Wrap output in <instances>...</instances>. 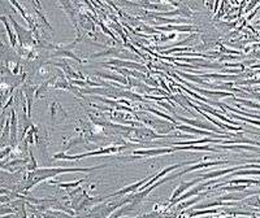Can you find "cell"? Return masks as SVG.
<instances>
[{
  "label": "cell",
  "instance_id": "cell-19",
  "mask_svg": "<svg viewBox=\"0 0 260 218\" xmlns=\"http://www.w3.org/2000/svg\"><path fill=\"white\" fill-rule=\"evenodd\" d=\"M164 23H183L185 20H174V18H159Z\"/></svg>",
  "mask_w": 260,
  "mask_h": 218
},
{
  "label": "cell",
  "instance_id": "cell-17",
  "mask_svg": "<svg viewBox=\"0 0 260 218\" xmlns=\"http://www.w3.org/2000/svg\"><path fill=\"white\" fill-rule=\"evenodd\" d=\"M59 55H61V56L64 55V56L72 57V59H74L76 61H78V63H80V61H81V60L78 59V57H77L76 55H74V53H72V52H68V51H60V52H56V53H55V56H59Z\"/></svg>",
  "mask_w": 260,
  "mask_h": 218
},
{
  "label": "cell",
  "instance_id": "cell-16",
  "mask_svg": "<svg viewBox=\"0 0 260 218\" xmlns=\"http://www.w3.org/2000/svg\"><path fill=\"white\" fill-rule=\"evenodd\" d=\"M83 182V179H80L77 182H68V183H56L59 187H77L78 184H81Z\"/></svg>",
  "mask_w": 260,
  "mask_h": 218
},
{
  "label": "cell",
  "instance_id": "cell-24",
  "mask_svg": "<svg viewBox=\"0 0 260 218\" xmlns=\"http://www.w3.org/2000/svg\"><path fill=\"white\" fill-rule=\"evenodd\" d=\"M72 83H74V84H80V86L86 84L85 82H82V81H76V79H73V81H72Z\"/></svg>",
  "mask_w": 260,
  "mask_h": 218
},
{
  "label": "cell",
  "instance_id": "cell-15",
  "mask_svg": "<svg viewBox=\"0 0 260 218\" xmlns=\"http://www.w3.org/2000/svg\"><path fill=\"white\" fill-rule=\"evenodd\" d=\"M98 75L100 77H104V78H108V79H112V81H120V82H124V83H126V79L125 78H121V77H116V75H107V74H102V73H98Z\"/></svg>",
  "mask_w": 260,
  "mask_h": 218
},
{
  "label": "cell",
  "instance_id": "cell-6",
  "mask_svg": "<svg viewBox=\"0 0 260 218\" xmlns=\"http://www.w3.org/2000/svg\"><path fill=\"white\" fill-rule=\"evenodd\" d=\"M177 129L182 130V131H186V133H191V134H198V135H208V137H213V138H220V137H225V138H229V135H216L215 133H211V131H204V130H200V129H194V127H190V126H183V125H178Z\"/></svg>",
  "mask_w": 260,
  "mask_h": 218
},
{
  "label": "cell",
  "instance_id": "cell-8",
  "mask_svg": "<svg viewBox=\"0 0 260 218\" xmlns=\"http://www.w3.org/2000/svg\"><path fill=\"white\" fill-rule=\"evenodd\" d=\"M200 180H203V179H202V178H199V179L195 178V179L190 180V182H183V183H181V186H180L178 188H177V190H176L174 192H173V195H172V201H173V200H176L180 195H182L183 192L187 190V188H190L191 186H194V184H198V182H200Z\"/></svg>",
  "mask_w": 260,
  "mask_h": 218
},
{
  "label": "cell",
  "instance_id": "cell-23",
  "mask_svg": "<svg viewBox=\"0 0 260 218\" xmlns=\"http://www.w3.org/2000/svg\"><path fill=\"white\" fill-rule=\"evenodd\" d=\"M100 26H102V29H103V31H104V32H105V34H108V35H111V36H112V38H114V34H112V32H111V31L108 30V29H107V27L104 26V25H103V23H100Z\"/></svg>",
  "mask_w": 260,
  "mask_h": 218
},
{
  "label": "cell",
  "instance_id": "cell-21",
  "mask_svg": "<svg viewBox=\"0 0 260 218\" xmlns=\"http://www.w3.org/2000/svg\"><path fill=\"white\" fill-rule=\"evenodd\" d=\"M11 21H12V22H13V25H14V27H16V29H17V30H20V26H18V25H17V23H16V22L13 21V18H12V17H11ZM21 32H22V34H23V32H25V30H21ZM21 32H20V31H18V34H20V42H21V43H22V36H21Z\"/></svg>",
  "mask_w": 260,
  "mask_h": 218
},
{
  "label": "cell",
  "instance_id": "cell-18",
  "mask_svg": "<svg viewBox=\"0 0 260 218\" xmlns=\"http://www.w3.org/2000/svg\"><path fill=\"white\" fill-rule=\"evenodd\" d=\"M247 174H252V175H260V170H246V171H237L234 175H247Z\"/></svg>",
  "mask_w": 260,
  "mask_h": 218
},
{
  "label": "cell",
  "instance_id": "cell-7",
  "mask_svg": "<svg viewBox=\"0 0 260 218\" xmlns=\"http://www.w3.org/2000/svg\"><path fill=\"white\" fill-rule=\"evenodd\" d=\"M107 65H117V66H129V68H135L138 70H142V72H146V68L139 65L137 63H133V61H122V60H118V59H111L105 63Z\"/></svg>",
  "mask_w": 260,
  "mask_h": 218
},
{
  "label": "cell",
  "instance_id": "cell-10",
  "mask_svg": "<svg viewBox=\"0 0 260 218\" xmlns=\"http://www.w3.org/2000/svg\"><path fill=\"white\" fill-rule=\"evenodd\" d=\"M156 29L159 30H167V31H171V30H177V31H193L194 27L190 26V25H182V26H177V25H172V26H158Z\"/></svg>",
  "mask_w": 260,
  "mask_h": 218
},
{
  "label": "cell",
  "instance_id": "cell-4",
  "mask_svg": "<svg viewBox=\"0 0 260 218\" xmlns=\"http://www.w3.org/2000/svg\"><path fill=\"white\" fill-rule=\"evenodd\" d=\"M176 151L174 148H156V149H138L134 151V155H138L139 157H154V156H160L164 153H171Z\"/></svg>",
  "mask_w": 260,
  "mask_h": 218
},
{
  "label": "cell",
  "instance_id": "cell-12",
  "mask_svg": "<svg viewBox=\"0 0 260 218\" xmlns=\"http://www.w3.org/2000/svg\"><path fill=\"white\" fill-rule=\"evenodd\" d=\"M16 134H17V131H16V113L14 110H12V135H11L12 144L16 143Z\"/></svg>",
  "mask_w": 260,
  "mask_h": 218
},
{
  "label": "cell",
  "instance_id": "cell-3",
  "mask_svg": "<svg viewBox=\"0 0 260 218\" xmlns=\"http://www.w3.org/2000/svg\"><path fill=\"white\" fill-rule=\"evenodd\" d=\"M222 164H228V161H212V162H199V164H195L194 166H190L187 167L186 170H182L180 173H176V174H172L171 177H168V180L171 179H174V178H178V177L183 175V174H189V173H193L198 169H203V167H209V166H213V165H222Z\"/></svg>",
  "mask_w": 260,
  "mask_h": 218
},
{
  "label": "cell",
  "instance_id": "cell-1",
  "mask_svg": "<svg viewBox=\"0 0 260 218\" xmlns=\"http://www.w3.org/2000/svg\"><path fill=\"white\" fill-rule=\"evenodd\" d=\"M105 165H100V166H95V167H69V169H67V167H56V169H38L35 170L34 173H31L30 177L31 178H34V180H33L31 183L27 184L26 188H30L33 187L34 184H36L38 182H40V180H44V179H48L51 178V177H55L57 174H63V173H87V171H92L95 169H99V167H104Z\"/></svg>",
  "mask_w": 260,
  "mask_h": 218
},
{
  "label": "cell",
  "instance_id": "cell-2",
  "mask_svg": "<svg viewBox=\"0 0 260 218\" xmlns=\"http://www.w3.org/2000/svg\"><path fill=\"white\" fill-rule=\"evenodd\" d=\"M129 146H122V147H109V148H103V149H98V151H92V152H87V153H81V155H77V156H67L64 153H57L53 156L55 160H80V158H85V157H89V156H98V155H109V153H113V152H118L124 149V148H127Z\"/></svg>",
  "mask_w": 260,
  "mask_h": 218
},
{
  "label": "cell",
  "instance_id": "cell-22",
  "mask_svg": "<svg viewBox=\"0 0 260 218\" xmlns=\"http://www.w3.org/2000/svg\"><path fill=\"white\" fill-rule=\"evenodd\" d=\"M216 210H203V212H196V213H193L191 217L194 216H198V214H207V213H215Z\"/></svg>",
  "mask_w": 260,
  "mask_h": 218
},
{
  "label": "cell",
  "instance_id": "cell-14",
  "mask_svg": "<svg viewBox=\"0 0 260 218\" xmlns=\"http://www.w3.org/2000/svg\"><path fill=\"white\" fill-rule=\"evenodd\" d=\"M178 74H181L182 77H185V78H187V79H190V81H193V82H198V83H200V84H205V82L203 81V79H200V78H198V77H193V75H187L186 73H182V72H177Z\"/></svg>",
  "mask_w": 260,
  "mask_h": 218
},
{
  "label": "cell",
  "instance_id": "cell-20",
  "mask_svg": "<svg viewBox=\"0 0 260 218\" xmlns=\"http://www.w3.org/2000/svg\"><path fill=\"white\" fill-rule=\"evenodd\" d=\"M224 190L226 191H245L246 187L245 186H236V187H224Z\"/></svg>",
  "mask_w": 260,
  "mask_h": 218
},
{
  "label": "cell",
  "instance_id": "cell-9",
  "mask_svg": "<svg viewBox=\"0 0 260 218\" xmlns=\"http://www.w3.org/2000/svg\"><path fill=\"white\" fill-rule=\"evenodd\" d=\"M177 120L182 121L185 123H187V125H193V126H196V127H200V129H208V130H212L213 133H218V130H216L213 126L211 125H207V123H203L202 121H198V120H187V118L185 117H181V116H176Z\"/></svg>",
  "mask_w": 260,
  "mask_h": 218
},
{
  "label": "cell",
  "instance_id": "cell-11",
  "mask_svg": "<svg viewBox=\"0 0 260 218\" xmlns=\"http://www.w3.org/2000/svg\"><path fill=\"white\" fill-rule=\"evenodd\" d=\"M147 110H148V112H151V113H154V114H156V116H159V117L164 118V120H167V121H169V122H172L173 125H176V126H178V125H180V123H177V122H176L174 118H172L171 116H168V114H164V113L159 112V110H156V109H152V108H147Z\"/></svg>",
  "mask_w": 260,
  "mask_h": 218
},
{
  "label": "cell",
  "instance_id": "cell-13",
  "mask_svg": "<svg viewBox=\"0 0 260 218\" xmlns=\"http://www.w3.org/2000/svg\"><path fill=\"white\" fill-rule=\"evenodd\" d=\"M2 20L4 21V25H5V27H7V30H8V35H9V39H11V44L14 47V46H16V38H14V34L12 32V30L9 29V23H8L7 18L4 17V16H2Z\"/></svg>",
  "mask_w": 260,
  "mask_h": 218
},
{
  "label": "cell",
  "instance_id": "cell-5",
  "mask_svg": "<svg viewBox=\"0 0 260 218\" xmlns=\"http://www.w3.org/2000/svg\"><path fill=\"white\" fill-rule=\"evenodd\" d=\"M148 180H150V177H147L146 179H142V180H139L138 183H135V184H131V186H127V187H125V188H122V190H120V191H117V192H113V194H111V195H108V196H105V197H113V196H121V195H126V194H130V192H134V191H137L139 187H142L143 184H146Z\"/></svg>",
  "mask_w": 260,
  "mask_h": 218
}]
</instances>
